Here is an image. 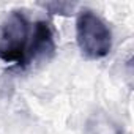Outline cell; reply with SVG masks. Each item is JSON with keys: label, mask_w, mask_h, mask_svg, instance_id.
Instances as JSON below:
<instances>
[{"label": "cell", "mask_w": 134, "mask_h": 134, "mask_svg": "<svg viewBox=\"0 0 134 134\" xmlns=\"http://www.w3.org/2000/svg\"><path fill=\"white\" fill-rule=\"evenodd\" d=\"M76 41L87 58L99 60L112 49V32L98 14L82 10L76 19Z\"/></svg>", "instance_id": "cell-1"}, {"label": "cell", "mask_w": 134, "mask_h": 134, "mask_svg": "<svg viewBox=\"0 0 134 134\" xmlns=\"http://www.w3.org/2000/svg\"><path fill=\"white\" fill-rule=\"evenodd\" d=\"M30 40V22L22 11H13L0 27V60L27 65V51Z\"/></svg>", "instance_id": "cell-2"}, {"label": "cell", "mask_w": 134, "mask_h": 134, "mask_svg": "<svg viewBox=\"0 0 134 134\" xmlns=\"http://www.w3.org/2000/svg\"><path fill=\"white\" fill-rule=\"evenodd\" d=\"M55 54L54 32L46 21H36L32 33V41L29 43L27 63L33 60H49Z\"/></svg>", "instance_id": "cell-3"}, {"label": "cell", "mask_w": 134, "mask_h": 134, "mask_svg": "<svg viewBox=\"0 0 134 134\" xmlns=\"http://www.w3.org/2000/svg\"><path fill=\"white\" fill-rule=\"evenodd\" d=\"M84 134H123V128L107 112L95 110L85 120Z\"/></svg>", "instance_id": "cell-4"}, {"label": "cell", "mask_w": 134, "mask_h": 134, "mask_svg": "<svg viewBox=\"0 0 134 134\" xmlns=\"http://www.w3.org/2000/svg\"><path fill=\"white\" fill-rule=\"evenodd\" d=\"M44 8H47L51 11V14H70V11H73V5L71 3H58V2H52V3H46Z\"/></svg>", "instance_id": "cell-5"}]
</instances>
